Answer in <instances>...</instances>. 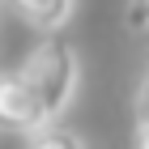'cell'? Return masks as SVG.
Masks as SVG:
<instances>
[{
	"instance_id": "6da1fadb",
	"label": "cell",
	"mask_w": 149,
	"mask_h": 149,
	"mask_svg": "<svg viewBox=\"0 0 149 149\" xmlns=\"http://www.w3.org/2000/svg\"><path fill=\"white\" fill-rule=\"evenodd\" d=\"M17 72H22L26 85L43 98L47 115L56 119V115L72 102V94H77L81 64H77V51H72L64 38H43V43L26 56V64H22Z\"/></svg>"
},
{
	"instance_id": "7a4b0ae2",
	"label": "cell",
	"mask_w": 149,
	"mask_h": 149,
	"mask_svg": "<svg viewBox=\"0 0 149 149\" xmlns=\"http://www.w3.org/2000/svg\"><path fill=\"white\" fill-rule=\"evenodd\" d=\"M0 128L22 132V136H34L43 128H51L43 98L26 85L22 72H0Z\"/></svg>"
},
{
	"instance_id": "3957f363",
	"label": "cell",
	"mask_w": 149,
	"mask_h": 149,
	"mask_svg": "<svg viewBox=\"0 0 149 149\" xmlns=\"http://www.w3.org/2000/svg\"><path fill=\"white\" fill-rule=\"evenodd\" d=\"M72 4H77V0H13L17 17H22L26 26L43 30V34H51V30H60V26L68 22Z\"/></svg>"
},
{
	"instance_id": "277c9868",
	"label": "cell",
	"mask_w": 149,
	"mask_h": 149,
	"mask_svg": "<svg viewBox=\"0 0 149 149\" xmlns=\"http://www.w3.org/2000/svg\"><path fill=\"white\" fill-rule=\"evenodd\" d=\"M26 149H85V141L68 128H43L34 136H26Z\"/></svg>"
},
{
	"instance_id": "5b68a950",
	"label": "cell",
	"mask_w": 149,
	"mask_h": 149,
	"mask_svg": "<svg viewBox=\"0 0 149 149\" xmlns=\"http://www.w3.org/2000/svg\"><path fill=\"white\" fill-rule=\"evenodd\" d=\"M124 26L132 34H145L149 30V0H128L124 4Z\"/></svg>"
},
{
	"instance_id": "8992f818",
	"label": "cell",
	"mask_w": 149,
	"mask_h": 149,
	"mask_svg": "<svg viewBox=\"0 0 149 149\" xmlns=\"http://www.w3.org/2000/svg\"><path fill=\"white\" fill-rule=\"evenodd\" d=\"M132 111H136V128H149V72H145V81H141V90H136Z\"/></svg>"
},
{
	"instance_id": "52a82bcc",
	"label": "cell",
	"mask_w": 149,
	"mask_h": 149,
	"mask_svg": "<svg viewBox=\"0 0 149 149\" xmlns=\"http://www.w3.org/2000/svg\"><path fill=\"white\" fill-rule=\"evenodd\" d=\"M136 149H149V128H136Z\"/></svg>"
}]
</instances>
